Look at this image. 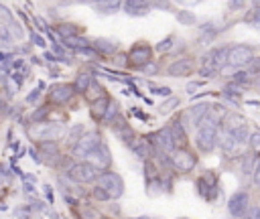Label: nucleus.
<instances>
[{
  "label": "nucleus",
  "instance_id": "nucleus-14",
  "mask_svg": "<svg viewBox=\"0 0 260 219\" xmlns=\"http://www.w3.org/2000/svg\"><path fill=\"white\" fill-rule=\"evenodd\" d=\"M152 49L148 45H134L128 53V61L134 65V67H144L146 63H150L152 59Z\"/></svg>",
  "mask_w": 260,
  "mask_h": 219
},
{
  "label": "nucleus",
  "instance_id": "nucleus-17",
  "mask_svg": "<svg viewBox=\"0 0 260 219\" xmlns=\"http://www.w3.org/2000/svg\"><path fill=\"white\" fill-rule=\"evenodd\" d=\"M122 6L126 10V14H130V16H146L150 12V4L140 2V0H130V2H124Z\"/></svg>",
  "mask_w": 260,
  "mask_h": 219
},
{
  "label": "nucleus",
  "instance_id": "nucleus-52",
  "mask_svg": "<svg viewBox=\"0 0 260 219\" xmlns=\"http://www.w3.org/2000/svg\"><path fill=\"white\" fill-rule=\"evenodd\" d=\"M136 116H138L140 120H148V116H146V114H142V112H136Z\"/></svg>",
  "mask_w": 260,
  "mask_h": 219
},
{
  "label": "nucleus",
  "instance_id": "nucleus-10",
  "mask_svg": "<svg viewBox=\"0 0 260 219\" xmlns=\"http://www.w3.org/2000/svg\"><path fill=\"white\" fill-rule=\"evenodd\" d=\"M73 95H75V89H73L71 83H55V85H51L49 91H47V99H49V103H55V105H63V103H67Z\"/></svg>",
  "mask_w": 260,
  "mask_h": 219
},
{
  "label": "nucleus",
  "instance_id": "nucleus-2",
  "mask_svg": "<svg viewBox=\"0 0 260 219\" xmlns=\"http://www.w3.org/2000/svg\"><path fill=\"white\" fill-rule=\"evenodd\" d=\"M63 134H65V128L61 124H51V122L30 124L26 128V136L37 142H57Z\"/></svg>",
  "mask_w": 260,
  "mask_h": 219
},
{
  "label": "nucleus",
  "instance_id": "nucleus-36",
  "mask_svg": "<svg viewBox=\"0 0 260 219\" xmlns=\"http://www.w3.org/2000/svg\"><path fill=\"white\" fill-rule=\"evenodd\" d=\"M173 41H175V36H173V34H169L167 39H162V41L156 45V51H158V53H167V51L173 47Z\"/></svg>",
  "mask_w": 260,
  "mask_h": 219
},
{
  "label": "nucleus",
  "instance_id": "nucleus-37",
  "mask_svg": "<svg viewBox=\"0 0 260 219\" xmlns=\"http://www.w3.org/2000/svg\"><path fill=\"white\" fill-rule=\"evenodd\" d=\"M244 219H260V207L258 205H250L244 213Z\"/></svg>",
  "mask_w": 260,
  "mask_h": 219
},
{
  "label": "nucleus",
  "instance_id": "nucleus-38",
  "mask_svg": "<svg viewBox=\"0 0 260 219\" xmlns=\"http://www.w3.org/2000/svg\"><path fill=\"white\" fill-rule=\"evenodd\" d=\"M197 187H199V195H201L203 199H207V201H209L207 191L211 189V185H207V182H205V178H197Z\"/></svg>",
  "mask_w": 260,
  "mask_h": 219
},
{
  "label": "nucleus",
  "instance_id": "nucleus-4",
  "mask_svg": "<svg viewBox=\"0 0 260 219\" xmlns=\"http://www.w3.org/2000/svg\"><path fill=\"white\" fill-rule=\"evenodd\" d=\"M100 170H95L91 164H87L85 160L81 162H73L69 168H67V178L77 182V185H85V182H95Z\"/></svg>",
  "mask_w": 260,
  "mask_h": 219
},
{
  "label": "nucleus",
  "instance_id": "nucleus-44",
  "mask_svg": "<svg viewBox=\"0 0 260 219\" xmlns=\"http://www.w3.org/2000/svg\"><path fill=\"white\" fill-rule=\"evenodd\" d=\"M30 41H32V45H37V47H45V45H47L45 39H43L41 34H37V32H30Z\"/></svg>",
  "mask_w": 260,
  "mask_h": 219
},
{
  "label": "nucleus",
  "instance_id": "nucleus-9",
  "mask_svg": "<svg viewBox=\"0 0 260 219\" xmlns=\"http://www.w3.org/2000/svg\"><path fill=\"white\" fill-rule=\"evenodd\" d=\"M254 59V49L250 45H234L228 49V65L244 67Z\"/></svg>",
  "mask_w": 260,
  "mask_h": 219
},
{
  "label": "nucleus",
  "instance_id": "nucleus-40",
  "mask_svg": "<svg viewBox=\"0 0 260 219\" xmlns=\"http://www.w3.org/2000/svg\"><path fill=\"white\" fill-rule=\"evenodd\" d=\"M91 197H93L95 201H110V197L106 195V191H102L100 187H93V189H91Z\"/></svg>",
  "mask_w": 260,
  "mask_h": 219
},
{
  "label": "nucleus",
  "instance_id": "nucleus-35",
  "mask_svg": "<svg viewBox=\"0 0 260 219\" xmlns=\"http://www.w3.org/2000/svg\"><path fill=\"white\" fill-rule=\"evenodd\" d=\"M177 18H179V22H183V24H193V22H195V16H193L189 10H179V12H177Z\"/></svg>",
  "mask_w": 260,
  "mask_h": 219
},
{
  "label": "nucleus",
  "instance_id": "nucleus-30",
  "mask_svg": "<svg viewBox=\"0 0 260 219\" xmlns=\"http://www.w3.org/2000/svg\"><path fill=\"white\" fill-rule=\"evenodd\" d=\"M81 134H83V126H81V124H77V126H73V128L69 130V134H67V142L75 146V142H77V140L81 138Z\"/></svg>",
  "mask_w": 260,
  "mask_h": 219
},
{
  "label": "nucleus",
  "instance_id": "nucleus-41",
  "mask_svg": "<svg viewBox=\"0 0 260 219\" xmlns=\"http://www.w3.org/2000/svg\"><path fill=\"white\" fill-rule=\"evenodd\" d=\"M252 178H254V185L260 187V158L254 162V168H252Z\"/></svg>",
  "mask_w": 260,
  "mask_h": 219
},
{
  "label": "nucleus",
  "instance_id": "nucleus-7",
  "mask_svg": "<svg viewBox=\"0 0 260 219\" xmlns=\"http://www.w3.org/2000/svg\"><path fill=\"white\" fill-rule=\"evenodd\" d=\"M146 140L150 142L152 150H156V152H162V154H173V152L177 150V144H175V140H173V136H171L169 128H162V130H158V132L150 134Z\"/></svg>",
  "mask_w": 260,
  "mask_h": 219
},
{
  "label": "nucleus",
  "instance_id": "nucleus-39",
  "mask_svg": "<svg viewBox=\"0 0 260 219\" xmlns=\"http://www.w3.org/2000/svg\"><path fill=\"white\" fill-rule=\"evenodd\" d=\"M232 81L234 83H248L250 81V75H248V71H236L234 77H232Z\"/></svg>",
  "mask_w": 260,
  "mask_h": 219
},
{
  "label": "nucleus",
  "instance_id": "nucleus-15",
  "mask_svg": "<svg viewBox=\"0 0 260 219\" xmlns=\"http://www.w3.org/2000/svg\"><path fill=\"white\" fill-rule=\"evenodd\" d=\"M89 47L102 57V55H112V53H116V49H118V41H114V39H108V36H98V39H93L91 43H89Z\"/></svg>",
  "mask_w": 260,
  "mask_h": 219
},
{
  "label": "nucleus",
  "instance_id": "nucleus-43",
  "mask_svg": "<svg viewBox=\"0 0 260 219\" xmlns=\"http://www.w3.org/2000/svg\"><path fill=\"white\" fill-rule=\"evenodd\" d=\"M39 97H41V89L37 87V89H32V91H30V93L24 97V101H26V103H35Z\"/></svg>",
  "mask_w": 260,
  "mask_h": 219
},
{
  "label": "nucleus",
  "instance_id": "nucleus-6",
  "mask_svg": "<svg viewBox=\"0 0 260 219\" xmlns=\"http://www.w3.org/2000/svg\"><path fill=\"white\" fill-rule=\"evenodd\" d=\"M102 144V136H100V132H95V130H89V132H83L81 134V138L75 142V146H73V156H77V158H85L89 152H93L98 146Z\"/></svg>",
  "mask_w": 260,
  "mask_h": 219
},
{
  "label": "nucleus",
  "instance_id": "nucleus-11",
  "mask_svg": "<svg viewBox=\"0 0 260 219\" xmlns=\"http://www.w3.org/2000/svg\"><path fill=\"white\" fill-rule=\"evenodd\" d=\"M85 162L87 164H91L95 170H100V172H104L110 164H112V156H110V148L102 142L93 152H89L87 156H85Z\"/></svg>",
  "mask_w": 260,
  "mask_h": 219
},
{
  "label": "nucleus",
  "instance_id": "nucleus-42",
  "mask_svg": "<svg viewBox=\"0 0 260 219\" xmlns=\"http://www.w3.org/2000/svg\"><path fill=\"white\" fill-rule=\"evenodd\" d=\"M152 93L154 95H162V97H171V87L162 85V87H152Z\"/></svg>",
  "mask_w": 260,
  "mask_h": 219
},
{
  "label": "nucleus",
  "instance_id": "nucleus-3",
  "mask_svg": "<svg viewBox=\"0 0 260 219\" xmlns=\"http://www.w3.org/2000/svg\"><path fill=\"white\" fill-rule=\"evenodd\" d=\"M95 187H100L102 191H106V195L110 199H120L122 193H124V180L118 172H112V170H104L98 174L95 178Z\"/></svg>",
  "mask_w": 260,
  "mask_h": 219
},
{
  "label": "nucleus",
  "instance_id": "nucleus-5",
  "mask_svg": "<svg viewBox=\"0 0 260 219\" xmlns=\"http://www.w3.org/2000/svg\"><path fill=\"white\" fill-rule=\"evenodd\" d=\"M195 144L201 152H211L217 144V124H199Z\"/></svg>",
  "mask_w": 260,
  "mask_h": 219
},
{
  "label": "nucleus",
  "instance_id": "nucleus-29",
  "mask_svg": "<svg viewBox=\"0 0 260 219\" xmlns=\"http://www.w3.org/2000/svg\"><path fill=\"white\" fill-rule=\"evenodd\" d=\"M179 105V97H175V95H171L167 101H162L160 105H158V112L160 114H169V112H173L175 107Z\"/></svg>",
  "mask_w": 260,
  "mask_h": 219
},
{
  "label": "nucleus",
  "instance_id": "nucleus-26",
  "mask_svg": "<svg viewBox=\"0 0 260 219\" xmlns=\"http://www.w3.org/2000/svg\"><path fill=\"white\" fill-rule=\"evenodd\" d=\"M118 118H120V105H118L114 99H110V103H108V107H106V114H104L102 122L108 124V126H112Z\"/></svg>",
  "mask_w": 260,
  "mask_h": 219
},
{
  "label": "nucleus",
  "instance_id": "nucleus-21",
  "mask_svg": "<svg viewBox=\"0 0 260 219\" xmlns=\"http://www.w3.org/2000/svg\"><path fill=\"white\" fill-rule=\"evenodd\" d=\"M112 128H114V132H116V136H120V138H122V140H126V142H130V140L134 138L130 124H126L122 118H118V120L112 124Z\"/></svg>",
  "mask_w": 260,
  "mask_h": 219
},
{
  "label": "nucleus",
  "instance_id": "nucleus-24",
  "mask_svg": "<svg viewBox=\"0 0 260 219\" xmlns=\"http://www.w3.org/2000/svg\"><path fill=\"white\" fill-rule=\"evenodd\" d=\"M63 47H67V49H73V53H75V51H81V49L89 47V41H87L85 36H79V34H75V36L63 39Z\"/></svg>",
  "mask_w": 260,
  "mask_h": 219
},
{
  "label": "nucleus",
  "instance_id": "nucleus-34",
  "mask_svg": "<svg viewBox=\"0 0 260 219\" xmlns=\"http://www.w3.org/2000/svg\"><path fill=\"white\" fill-rule=\"evenodd\" d=\"M248 142H250V148H252V152L260 154V132H254V134H250V136H248Z\"/></svg>",
  "mask_w": 260,
  "mask_h": 219
},
{
  "label": "nucleus",
  "instance_id": "nucleus-16",
  "mask_svg": "<svg viewBox=\"0 0 260 219\" xmlns=\"http://www.w3.org/2000/svg\"><path fill=\"white\" fill-rule=\"evenodd\" d=\"M128 146L138 158H150L152 156V146H150V142L146 138H132L128 142Z\"/></svg>",
  "mask_w": 260,
  "mask_h": 219
},
{
  "label": "nucleus",
  "instance_id": "nucleus-53",
  "mask_svg": "<svg viewBox=\"0 0 260 219\" xmlns=\"http://www.w3.org/2000/svg\"><path fill=\"white\" fill-rule=\"evenodd\" d=\"M134 219H154V217H146V215H142V217H134Z\"/></svg>",
  "mask_w": 260,
  "mask_h": 219
},
{
  "label": "nucleus",
  "instance_id": "nucleus-51",
  "mask_svg": "<svg viewBox=\"0 0 260 219\" xmlns=\"http://www.w3.org/2000/svg\"><path fill=\"white\" fill-rule=\"evenodd\" d=\"M6 107H8V103H6V99H4L2 95H0V112H4Z\"/></svg>",
  "mask_w": 260,
  "mask_h": 219
},
{
  "label": "nucleus",
  "instance_id": "nucleus-25",
  "mask_svg": "<svg viewBox=\"0 0 260 219\" xmlns=\"http://www.w3.org/2000/svg\"><path fill=\"white\" fill-rule=\"evenodd\" d=\"M108 103H110V97H108V95H104V97L95 99V101L91 103V107H89L91 116H93L95 120H102V118H104V114H106V107H108Z\"/></svg>",
  "mask_w": 260,
  "mask_h": 219
},
{
  "label": "nucleus",
  "instance_id": "nucleus-23",
  "mask_svg": "<svg viewBox=\"0 0 260 219\" xmlns=\"http://www.w3.org/2000/svg\"><path fill=\"white\" fill-rule=\"evenodd\" d=\"M55 32H57L61 39H69V36L79 34V26L73 24V22H59V24H55Z\"/></svg>",
  "mask_w": 260,
  "mask_h": 219
},
{
  "label": "nucleus",
  "instance_id": "nucleus-27",
  "mask_svg": "<svg viewBox=\"0 0 260 219\" xmlns=\"http://www.w3.org/2000/svg\"><path fill=\"white\" fill-rule=\"evenodd\" d=\"M83 95L87 97V101H89V103H93L95 99L104 97L106 93H104V87H102V85H100V83H98V81L93 79V81H91V83L87 85V89H85V93H83Z\"/></svg>",
  "mask_w": 260,
  "mask_h": 219
},
{
  "label": "nucleus",
  "instance_id": "nucleus-28",
  "mask_svg": "<svg viewBox=\"0 0 260 219\" xmlns=\"http://www.w3.org/2000/svg\"><path fill=\"white\" fill-rule=\"evenodd\" d=\"M49 114H51V110H49V105H39L32 114H30V124H41V122H49Z\"/></svg>",
  "mask_w": 260,
  "mask_h": 219
},
{
  "label": "nucleus",
  "instance_id": "nucleus-54",
  "mask_svg": "<svg viewBox=\"0 0 260 219\" xmlns=\"http://www.w3.org/2000/svg\"><path fill=\"white\" fill-rule=\"evenodd\" d=\"M2 197H4V191H2V189H0V199H2Z\"/></svg>",
  "mask_w": 260,
  "mask_h": 219
},
{
  "label": "nucleus",
  "instance_id": "nucleus-1",
  "mask_svg": "<svg viewBox=\"0 0 260 219\" xmlns=\"http://www.w3.org/2000/svg\"><path fill=\"white\" fill-rule=\"evenodd\" d=\"M225 65H228V47H215V49H211V51H207V53L203 55L199 73H201L205 79H209V77H213L215 73H219Z\"/></svg>",
  "mask_w": 260,
  "mask_h": 219
},
{
  "label": "nucleus",
  "instance_id": "nucleus-45",
  "mask_svg": "<svg viewBox=\"0 0 260 219\" xmlns=\"http://www.w3.org/2000/svg\"><path fill=\"white\" fill-rule=\"evenodd\" d=\"M248 65H250V69H248V75H250V77H252V73L260 71V59H252Z\"/></svg>",
  "mask_w": 260,
  "mask_h": 219
},
{
  "label": "nucleus",
  "instance_id": "nucleus-50",
  "mask_svg": "<svg viewBox=\"0 0 260 219\" xmlns=\"http://www.w3.org/2000/svg\"><path fill=\"white\" fill-rule=\"evenodd\" d=\"M22 189H24L26 193H35V187H32L30 182H24V187H22Z\"/></svg>",
  "mask_w": 260,
  "mask_h": 219
},
{
  "label": "nucleus",
  "instance_id": "nucleus-18",
  "mask_svg": "<svg viewBox=\"0 0 260 219\" xmlns=\"http://www.w3.org/2000/svg\"><path fill=\"white\" fill-rule=\"evenodd\" d=\"M246 126V120L240 116V114H225L223 116V128H225V134H232L236 132L238 128Z\"/></svg>",
  "mask_w": 260,
  "mask_h": 219
},
{
  "label": "nucleus",
  "instance_id": "nucleus-46",
  "mask_svg": "<svg viewBox=\"0 0 260 219\" xmlns=\"http://www.w3.org/2000/svg\"><path fill=\"white\" fill-rule=\"evenodd\" d=\"M142 71H144V73H148V75H152V73H156V71H158V67H156V63H152V61H150V63H146V65L142 67Z\"/></svg>",
  "mask_w": 260,
  "mask_h": 219
},
{
  "label": "nucleus",
  "instance_id": "nucleus-33",
  "mask_svg": "<svg viewBox=\"0 0 260 219\" xmlns=\"http://www.w3.org/2000/svg\"><path fill=\"white\" fill-rule=\"evenodd\" d=\"M12 30H10V26L8 24H4V22H0V41L2 43H12Z\"/></svg>",
  "mask_w": 260,
  "mask_h": 219
},
{
  "label": "nucleus",
  "instance_id": "nucleus-20",
  "mask_svg": "<svg viewBox=\"0 0 260 219\" xmlns=\"http://www.w3.org/2000/svg\"><path fill=\"white\" fill-rule=\"evenodd\" d=\"M207 110H209V105H207V103H197V105H191V107H189V112H187V118L191 120V124H193V126H199V122L205 118Z\"/></svg>",
  "mask_w": 260,
  "mask_h": 219
},
{
  "label": "nucleus",
  "instance_id": "nucleus-19",
  "mask_svg": "<svg viewBox=\"0 0 260 219\" xmlns=\"http://www.w3.org/2000/svg\"><path fill=\"white\" fill-rule=\"evenodd\" d=\"M91 81H93V75H91L89 71H79L77 77H75V81H73L71 85H73L75 93H85V89H87V85H89Z\"/></svg>",
  "mask_w": 260,
  "mask_h": 219
},
{
  "label": "nucleus",
  "instance_id": "nucleus-22",
  "mask_svg": "<svg viewBox=\"0 0 260 219\" xmlns=\"http://www.w3.org/2000/svg\"><path fill=\"white\" fill-rule=\"evenodd\" d=\"M169 128V132H171V136H173V140H175V144H185L187 142V132H185V128H183V124H181V120H173L171 122V126H167Z\"/></svg>",
  "mask_w": 260,
  "mask_h": 219
},
{
  "label": "nucleus",
  "instance_id": "nucleus-48",
  "mask_svg": "<svg viewBox=\"0 0 260 219\" xmlns=\"http://www.w3.org/2000/svg\"><path fill=\"white\" fill-rule=\"evenodd\" d=\"M150 6H156V8H169V2H152Z\"/></svg>",
  "mask_w": 260,
  "mask_h": 219
},
{
  "label": "nucleus",
  "instance_id": "nucleus-12",
  "mask_svg": "<svg viewBox=\"0 0 260 219\" xmlns=\"http://www.w3.org/2000/svg\"><path fill=\"white\" fill-rule=\"evenodd\" d=\"M195 71V61L191 57H181L175 59L169 67H167V75L169 77H187Z\"/></svg>",
  "mask_w": 260,
  "mask_h": 219
},
{
  "label": "nucleus",
  "instance_id": "nucleus-31",
  "mask_svg": "<svg viewBox=\"0 0 260 219\" xmlns=\"http://www.w3.org/2000/svg\"><path fill=\"white\" fill-rule=\"evenodd\" d=\"M93 6L100 8L102 12H116V10L122 6V2H95Z\"/></svg>",
  "mask_w": 260,
  "mask_h": 219
},
{
  "label": "nucleus",
  "instance_id": "nucleus-32",
  "mask_svg": "<svg viewBox=\"0 0 260 219\" xmlns=\"http://www.w3.org/2000/svg\"><path fill=\"white\" fill-rule=\"evenodd\" d=\"M75 55H79V57H85L87 61H98L100 59V55L91 49V47H85V49H81V51H75Z\"/></svg>",
  "mask_w": 260,
  "mask_h": 219
},
{
  "label": "nucleus",
  "instance_id": "nucleus-8",
  "mask_svg": "<svg viewBox=\"0 0 260 219\" xmlns=\"http://www.w3.org/2000/svg\"><path fill=\"white\" fill-rule=\"evenodd\" d=\"M169 162L179 172H191L195 168V164H197V156L191 150H187V148H179V150L173 152V156H171Z\"/></svg>",
  "mask_w": 260,
  "mask_h": 219
},
{
  "label": "nucleus",
  "instance_id": "nucleus-47",
  "mask_svg": "<svg viewBox=\"0 0 260 219\" xmlns=\"http://www.w3.org/2000/svg\"><path fill=\"white\" fill-rule=\"evenodd\" d=\"M199 85H203V81H193V83H189V85H187V89H189V91H193V89H197Z\"/></svg>",
  "mask_w": 260,
  "mask_h": 219
},
{
  "label": "nucleus",
  "instance_id": "nucleus-49",
  "mask_svg": "<svg viewBox=\"0 0 260 219\" xmlns=\"http://www.w3.org/2000/svg\"><path fill=\"white\" fill-rule=\"evenodd\" d=\"M228 8H244V2H230Z\"/></svg>",
  "mask_w": 260,
  "mask_h": 219
},
{
  "label": "nucleus",
  "instance_id": "nucleus-13",
  "mask_svg": "<svg viewBox=\"0 0 260 219\" xmlns=\"http://www.w3.org/2000/svg\"><path fill=\"white\" fill-rule=\"evenodd\" d=\"M248 201H250V197H248L246 191H238V193H234V195L228 199V213L234 215V217H242V215L246 213V209L250 207Z\"/></svg>",
  "mask_w": 260,
  "mask_h": 219
}]
</instances>
